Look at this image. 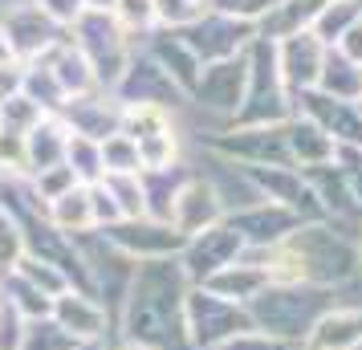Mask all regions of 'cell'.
Returning <instances> with one entry per match:
<instances>
[{
    "label": "cell",
    "mask_w": 362,
    "mask_h": 350,
    "mask_svg": "<svg viewBox=\"0 0 362 350\" xmlns=\"http://www.w3.org/2000/svg\"><path fill=\"white\" fill-rule=\"evenodd\" d=\"M183 41L192 45L199 62L208 66V62H224V57H240L248 49V41L257 37V25H245V21L236 17H224V13H216V8H204V17L192 25V29H183Z\"/></svg>",
    "instance_id": "8fae6325"
},
{
    "label": "cell",
    "mask_w": 362,
    "mask_h": 350,
    "mask_svg": "<svg viewBox=\"0 0 362 350\" xmlns=\"http://www.w3.org/2000/svg\"><path fill=\"white\" fill-rule=\"evenodd\" d=\"M224 224L245 240L248 252H269V249H277L281 240H289L305 220L297 216V212H289V208H281V204L257 200V204H245V208L228 212Z\"/></svg>",
    "instance_id": "30bf717a"
},
{
    "label": "cell",
    "mask_w": 362,
    "mask_h": 350,
    "mask_svg": "<svg viewBox=\"0 0 362 350\" xmlns=\"http://www.w3.org/2000/svg\"><path fill=\"white\" fill-rule=\"evenodd\" d=\"M45 224L57 228L62 236H69V240H82V236L98 233L94 228V212H90V184H78L74 192L45 204Z\"/></svg>",
    "instance_id": "cb8c5ba5"
},
{
    "label": "cell",
    "mask_w": 362,
    "mask_h": 350,
    "mask_svg": "<svg viewBox=\"0 0 362 350\" xmlns=\"http://www.w3.org/2000/svg\"><path fill=\"white\" fill-rule=\"evenodd\" d=\"M98 240L106 245V249H115L118 257L134 261V265L180 257L183 245H187V236H180L167 220H155V216L118 220V224H110V228H98Z\"/></svg>",
    "instance_id": "5b68a950"
},
{
    "label": "cell",
    "mask_w": 362,
    "mask_h": 350,
    "mask_svg": "<svg viewBox=\"0 0 362 350\" xmlns=\"http://www.w3.org/2000/svg\"><path fill=\"white\" fill-rule=\"evenodd\" d=\"M29 184H33V196L41 200V208H45V204H53L57 196L74 192V187H78V175H74L66 163H57V167H45V171L29 175Z\"/></svg>",
    "instance_id": "74e56055"
},
{
    "label": "cell",
    "mask_w": 362,
    "mask_h": 350,
    "mask_svg": "<svg viewBox=\"0 0 362 350\" xmlns=\"http://www.w3.org/2000/svg\"><path fill=\"white\" fill-rule=\"evenodd\" d=\"M220 350H293L285 338H273V334H264V330H245V334H236V338H228Z\"/></svg>",
    "instance_id": "bcb514c9"
},
{
    "label": "cell",
    "mask_w": 362,
    "mask_h": 350,
    "mask_svg": "<svg viewBox=\"0 0 362 350\" xmlns=\"http://www.w3.org/2000/svg\"><path fill=\"white\" fill-rule=\"evenodd\" d=\"M354 245H358V277H362V224H358V236H354Z\"/></svg>",
    "instance_id": "f5cc1de1"
},
{
    "label": "cell",
    "mask_w": 362,
    "mask_h": 350,
    "mask_svg": "<svg viewBox=\"0 0 362 350\" xmlns=\"http://www.w3.org/2000/svg\"><path fill=\"white\" fill-rule=\"evenodd\" d=\"M118 0H86V8H94V13H110Z\"/></svg>",
    "instance_id": "f907efd6"
},
{
    "label": "cell",
    "mask_w": 362,
    "mask_h": 350,
    "mask_svg": "<svg viewBox=\"0 0 362 350\" xmlns=\"http://www.w3.org/2000/svg\"><path fill=\"white\" fill-rule=\"evenodd\" d=\"M110 17L118 21V29L131 37L134 45L155 33V4L151 0H118L115 8H110Z\"/></svg>",
    "instance_id": "d6a6232c"
},
{
    "label": "cell",
    "mask_w": 362,
    "mask_h": 350,
    "mask_svg": "<svg viewBox=\"0 0 362 350\" xmlns=\"http://www.w3.org/2000/svg\"><path fill=\"white\" fill-rule=\"evenodd\" d=\"M155 4V29L163 33H183L204 17V0H151Z\"/></svg>",
    "instance_id": "e575fe53"
},
{
    "label": "cell",
    "mask_w": 362,
    "mask_h": 350,
    "mask_svg": "<svg viewBox=\"0 0 362 350\" xmlns=\"http://www.w3.org/2000/svg\"><path fill=\"white\" fill-rule=\"evenodd\" d=\"M192 281L183 277L180 257L134 265L127 298L118 305V330L151 350H187L183 342V298Z\"/></svg>",
    "instance_id": "6da1fadb"
},
{
    "label": "cell",
    "mask_w": 362,
    "mask_h": 350,
    "mask_svg": "<svg viewBox=\"0 0 362 350\" xmlns=\"http://www.w3.org/2000/svg\"><path fill=\"white\" fill-rule=\"evenodd\" d=\"M13 273L25 277L29 285H37L45 298H57V293H66V289H69L66 273H62L57 265H49V261H41V257H33V252H25L17 265H13Z\"/></svg>",
    "instance_id": "836d02e7"
},
{
    "label": "cell",
    "mask_w": 362,
    "mask_h": 350,
    "mask_svg": "<svg viewBox=\"0 0 362 350\" xmlns=\"http://www.w3.org/2000/svg\"><path fill=\"white\" fill-rule=\"evenodd\" d=\"M334 305V289H317V285H285L273 281L261 298L248 301V317L252 326L273 338H285L289 346H301L310 338L313 322Z\"/></svg>",
    "instance_id": "3957f363"
},
{
    "label": "cell",
    "mask_w": 362,
    "mask_h": 350,
    "mask_svg": "<svg viewBox=\"0 0 362 350\" xmlns=\"http://www.w3.org/2000/svg\"><path fill=\"white\" fill-rule=\"evenodd\" d=\"M334 53H338V57H346V62H354V66H362V17L354 21L342 37H338Z\"/></svg>",
    "instance_id": "7dc6e473"
},
{
    "label": "cell",
    "mask_w": 362,
    "mask_h": 350,
    "mask_svg": "<svg viewBox=\"0 0 362 350\" xmlns=\"http://www.w3.org/2000/svg\"><path fill=\"white\" fill-rule=\"evenodd\" d=\"M224 216H228V208H224V200H220V187L212 184V175L187 171L183 184H180V192H175V200H171L167 224H171L180 236L192 240V236L216 228Z\"/></svg>",
    "instance_id": "9c48e42d"
},
{
    "label": "cell",
    "mask_w": 362,
    "mask_h": 350,
    "mask_svg": "<svg viewBox=\"0 0 362 350\" xmlns=\"http://www.w3.org/2000/svg\"><path fill=\"white\" fill-rule=\"evenodd\" d=\"M204 4H208V0H204Z\"/></svg>",
    "instance_id": "6f0895ef"
},
{
    "label": "cell",
    "mask_w": 362,
    "mask_h": 350,
    "mask_svg": "<svg viewBox=\"0 0 362 350\" xmlns=\"http://www.w3.org/2000/svg\"><path fill=\"white\" fill-rule=\"evenodd\" d=\"M305 346L310 350H358L362 346V305L334 301L326 314L313 322Z\"/></svg>",
    "instance_id": "44dd1931"
},
{
    "label": "cell",
    "mask_w": 362,
    "mask_h": 350,
    "mask_svg": "<svg viewBox=\"0 0 362 350\" xmlns=\"http://www.w3.org/2000/svg\"><path fill=\"white\" fill-rule=\"evenodd\" d=\"M334 139H329L313 118L293 115L285 122V155H289V167L297 171H313V167H329L334 163Z\"/></svg>",
    "instance_id": "ffe728a7"
},
{
    "label": "cell",
    "mask_w": 362,
    "mask_h": 350,
    "mask_svg": "<svg viewBox=\"0 0 362 350\" xmlns=\"http://www.w3.org/2000/svg\"><path fill=\"white\" fill-rule=\"evenodd\" d=\"M66 147H69V127L62 122V115H45L33 131L25 134V167H29V175L66 163Z\"/></svg>",
    "instance_id": "7402d4cb"
},
{
    "label": "cell",
    "mask_w": 362,
    "mask_h": 350,
    "mask_svg": "<svg viewBox=\"0 0 362 350\" xmlns=\"http://www.w3.org/2000/svg\"><path fill=\"white\" fill-rule=\"evenodd\" d=\"M45 118V110L37 106V102H29L25 94H13V98L0 102V131H13V134H29Z\"/></svg>",
    "instance_id": "8d00e7d4"
},
{
    "label": "cell",
    "mask_w": 362,
    "mask_h": 350,
    "mask_svg": "<svg viewBox=\"0 0 362 350\" xmlns=\"http://www.w3.org/2000/svg\"><path fill=\"white\" fill-rule=\"evenodd\" d=\"M313 90L334 102H350L354 106L362 98V66H354V62H346V57H338V53L329 49L326 66H322V78H317Z\"/></svg>",
    "instance_id": "4316f807"
},
{
    "label": "cell",
    "mask_w": 362,
    "mask_h": 350,
    "mask_svg": "<svg viewBox=\"0 0 362 350\" xmlns=\"http://www.w3.org/2000/svg\"><path fill=\"white\" fill-rule=\"evenodd\" d=\"M66 167L78 175V184H98L102 180V151H98V143H94V139H82V134H69Z\"/></svg>",
    "instance_id": "d590c367"
},
{
    "label": "cell",
    "mask_w": 362,
    "mask_h": 350,
    "mask_svg": "<svg viewBox=\"0 0 362 350\" xmlns=\"http://www.w3.org/2000/svg\"><path fill=\"white\" fill-rule=\"evenodd\" d=\"M37 62H45V66H49V74L57 78L62 94H66V102L69 98H82V94H90V90H98L90 62H86L82 53L69 45V37H62V41H57L45 57H37Z\"/></svg>",
    "instance_id": "603a6c76"
},
{
    "label": "cell",
    "mask_w": 362,
    "mask_h": 350,
    "mask_svg": "<svg viewBox=\"0 0 362 350\" xmlns=\"http://www.w3.org/2000/svg\"><path fill=\"white\" fill-rule=\"evenodd\" d=\"M293 350H310V346H305V342H301V346H293Z\"/></svg>",
    "instance_id": "11a10c76"
},
{
    "label": "cell",
    "mask_w": 362,
    "mask_h": 350,
    "mask_svg": "<svg viewBox=\"0 0 362 350\" xmlns=\"http://www.w3.org/2000/svg\"><path fill=\"white\" fill-rule=\"evenodd\" d=\"M29 317L13 310L8 301L0 298V350H25V338H29Z\"/></svg>",
    "instance_id": "60d3db41"
},
{
    "label": "cell",
    "mask_w": 362,
    "mask_h": 350,
    "mask_svg": "<svg viewBox=\"0 0 362 350\" xmlns=\"http://www.w3.org/2000/svg\"><path fill=\"white\" fill-rule=\"evenodd\" d=\"M240 171L248 175V184H252V192H257V200L281 204V208L297 212L301 220H322L305 171H297V167H289V163L285 167H240Z\"/></svg>",
    "instance_id": "7c38bea8"
},
{
    "label": "cell",
    "mask_w": 362,
    "mask_h": 350,
    "mask_svg": "<svg viewBox=\"0 0 362 350\" xmlns=\"http://www.w3.org/2000/svg\"><path fill=\"white\" fill-rule=\"evenodd\" d=\"M90 212H94V228H110V224L122 220L115 196H110L102 184H90Z\"/></svg>",
    "instance_id": "f6af8a7d"
},
{
    "label": "cell",
    "mask_w": 362,
    "mask_h": 350,
    "mask_svg": "<svg viewBox=\"0 0 362 350\" xmlns=\"http://www.w3.org/2000/svg\"><path fill=\"white\" fill-rule=\"evenodd\" d=\"M62 122L69 127V134H82V139H110L122 131V102L106 90H90L82 98H69L62 106Z\"/></svg>",
    "instance_id": "e0dca14e"
},
{
    "label": "cell",
    "mask_w": 362,
    "mask_h": 350,
    "mask_svg": "<svg viewBox=\"0 0 362 350\" xmlns=\"http://www.w3.org/2000/svg\"><path fill=\"white\" fill-rule=\"evenodd\" d=\"M0 175H29V167H25V134L0 131Z\"/></svg>",
    "instance_id": "7bdbcfd3"
},
{
    "label": "cell",
    "mask_w": 362,
    "mask_h": 350,
    "mask_svg": "<svg viewBox=\"0 0 362 350\" xmlns=\"http://www.w3.org/2000/svg\"><path fill=\"white\" fill-rule=\"evenodd\" d=\"M269 285H273V273L264 265V257L261 252H245L240 261H232V265H224L220 273H212V277L204 281V289H212L216 298H224V301L248 305L252 298H261Z\"/></svg>",
    "instance_id": "d6986e66"
},
{
    "label": "cell",
    "mask_w": 362,
    "mask_h": 350,
    "mask_svg": "<svg viewBox=\"0 0 362 350\" xmlns=\"http://www.w3.org/2000/svg\"><path fill=\"white\" fill-rule=\"evenodd\" d=\"M273 281L285 285H317V289H342L358 281V245L346 228L329 220H305L289 240L261 252Z\"/></svg>",
    "instance_id": "7a4b0ae2"
},
{
    "label": "cell",
    "mask_w": 362,
    "mask_h": 350,
    "mask_svg": "<svg viewBox=\"0 0 362 350\" xmlns=\"http://www.w3.org/2000/svg\"><path fill=\"white\" fill-rule=\"evenodd\" d=\"M0 298L8 301L13 310H21L29 322H45L49 310H53V298H45L37 285H29L25 277H17V273H4V277H0Z\"/></svg>",
    "instance_id": "f1b7e54d"
},
{
    "label": "cell",
    "mask_w": 362,
    "mask_h": 350,
    "mask_svg": "<svg viewBox=\"0 0 362 350\" xmlns=\"http://www.w3.org/2000/svg\"><path fill=\"white\" fill-rule=\"evenodd\" d=\"M208 151L232 167H285V127H220Z\"/></svg>",
    "instance_id": "8992f818"
},
{
    "label": "cell",
    "mask_w": 362,
    "mask_h": 350,
    "mask_svg": "<svg viewBox=\"0 0 362 350\" xmlns=\"http://www.w3.org/2000/svg\"><path fill=\"white\" fill-rule=\"evenodd\" d=\"M277 4H281V0H208V8L224 13V17L245 21V25H261Z\"/></svg>",
    "instance_id": "ab89813d"
},
{
    "label": "cell",
    "mask_w": 362,
    "mask_h": 350,
    "mask_svg": "<svg viewBox=\"0 0 362 350\" xmlns=\"http://www.w3.org/2000/svg\"><path fill=\"white\" fill-rule=\"evenodd\" d=\"M33 8L41 17H49L57 29H69L86 13V0H33Z\"/></svg>",
    "instance_id": "ee69618b"
},
{
    "label": "cell",
    "mask_w": 362,
    "mask_h": 350,
    "mask_svg": "<svg viewBox=\"0 0 362 350\" xmlns=\"http://www.w3.org/2000/svg\"><path fill=\"white\" fill-rule=\"evenodd\" d=\"M358 17H362V0H326V8L317 13V21L310 25V33L317 37L326 49H334L338 37H342Z\"/></svg>",
    "instance_id": "83f0119b"
},
{
    "label": "cell",
    "mask_w": 362,
    "mask_h": 350,
    "mask_svg": "<svg viewBox=\"0 0 362 350\" xmlns=\"http://www.w3.org/2000/svg\"><path fill=\"white\" fill-rule=\"evenodd\" d=\"M0 25H4L8 49H13L17 62H37V57H45V53L66 37V29H57L49 17L37 13L33 0H29V4H17V8H8V13H0Z\"/></svg>",
    "instance_id": "2e32d148"
},
{
    "label": "cell",
    "mask_w": 362,
    "mask_h": 350,
    "mask_svg": "<svg viewBox=\"0 0 362 350\" xmlns=\"http://www.w3.org/2000/svg\"><path fill=\"white\" fill-rule=\"evenodd\" d=\"M78 350H90V346H78Z\"/></svg>",
    "instance_id": "9f6ffc18"
},
{
    "label": "cell",
    "mask_w": 362,
    "mask_h": 350,
    "mask_svg": "<svg viewBox=\"0 0 362 350\" xmlns=\"http://www.w3.org/2000/svg\"><path fill=\"white\" fill-rule=\"evenodd\" d=\"M245 240L232 233L228 224L220 220L216 228H208V233H199L192 236L187 245H183L180 252V269H183V277L192 285H204L212 273H220L224 265H232V261H240L245 257Z\"/></svg>",
    "instance_id": "4fadbf2b"
},
{
    "label": "cell",
    "mask_w": 362,
    "mask_h": 350,
    "mask_svg": "<svg viewBox=\"0 0 362 350\" xmlns=\"http://www.w3.org/2000/svg\"><path fill=\"white\" fill-rule=\"evenodd\" d=\"M252 330L248 305L216 298L212 289L192 285L183 298V342L192 350H220L228 338Z\"/></svg>",
    "instance_id": "277c9868"
},
{
    "label": "cell",
    "mask_w": 362,
    "mask_h": 350,
    "mask_svg": "<svg viewBox=\"0 0 362 350\" xmlns=\"http://www.w3.org/2000/svg\"><path fill=\"white\" fill-rule=\"evenodd\" d=\"M139 49L147 53L159 69H163L167 82L175 86L183 98H192V90H196V82H199V69H204V62L192 53V45H187L180 33H163V29H155V33L139 45Z\"/></svg>",
    "instance_id": "ac0fdd59"
},
{
    "label": "cell",
    "mask_w": 362,
    "mask_h": 350,
    "mask_svg": "<svg viewBox=\"0 0 362 350\" xmlns=\"http://www.w3.org/2000/svg\"><path fill=\"white\" fill-rule=\"evenodd\" d=\"M134 147H139L143 171H167V167H180V155H183L180 122L171 118V122H163V127L147 131L143 139H134Z\"/></svg>",
    "instance_id": "484cf974"
},
{
    "label": "cell",
    "mask_w": 362,
    "mask_h": 350,
    "mask_svg": "<svg viewBox=\"0 0 362 350\" xmlns=\"http://www.w3.org/2000/svg\"><path fill=\"white\" fill-rule=\"evenodd\" d=\"M102 151V175H143V159H139V147H134L131 134H110L98 143Z\"/></svg>",
    "instance_id": "4dcf8cb0"
},
{
    "label": "cell",
    "mask_w": 362,
    "mask_h": 350,
    "mask_svg": "<svg viewBox=\"0 0 362 350\" xmlns=\"http://www.w3.org/2000/svg\"><path fill=\"white\" fill-rule=\"evenodd\" d=\"M49 322L57 330L74 338L78 346H102L110 334H115V314L106 310V301H98L94 293L86 289H66L53 298V310H49Z\"/></svg>",
    "instance_id": "ba28073f"
},
{
    "label": "cell",
    "mask_w": 362,
    "mask_h": 350,
    "mask_svg": "<svg viewBox=\"0 0 362 350\" xmlns=\"http://www.w3.org/2000/svg\"><path fill=\"white\" fill-rule=\"evenodd\" d=\"M115 98L122 106H163V110H180L183 102H187L139 45H134V57H131V66H127V74H122V82L115 86Z\"/></svg>",
    "instance_id": "5bb4252c"
},
{
    "label": "cell",
    "mask_w": 362,
    "mask_h": 350,
    "mask_svg": "<svg viewBox=\"0 0 362 350\" xmlns=\"http://www.w3.org/2000/svg\"><path fill=\"white\" fill-rule=\"evenodd\" d=\"M354 106H358V115H362V98H358V102H354Z\"/></svg>",
    "instance_id": "db71d44e"
},
{
    "label": "cell",
    "mask_w": 362,
    "mask_h": 350,
    "mask_svg": "<svg viewBox=\"0 0 362 350\" xmlns=\"http://www.w3.org/2000/svg\"><path fill=\"white\" fill-rule=\"evenodd\" d=\"M245 90H248V66H245V53H240V57L208 62L199 69V82L187 102L199 115H212L228 127L232 118L240 115V106H245Z\"/></svg>",
    "instance_id": "52a82bcc"
},
{
    "label": "cell",
    "mask_w": 362,
    "mask_h": 350,
    "mask_svg": "<svg viewBox=\"0 0 362 350\" xmlns=\"http://www.w3.org/2000/svg\"><path fill=\"white\" fill-rule=\"evenodd\" d=\"M4 62H17V57L8 49V37H4V25H0V66H4Z\"/></svg>",
    "instance_id": "681fc988"
},
{
    "label": "cell",
    "mask_w": 362,
    "mask_h": 350,
    "mask_svg": "<svg viewBox=\"0 0 362 350\" xmlns=\"http://www.w3.org/2000/svg\"><path fill=\"white\" fill-rule=\"evenodd\" d=\"M21 257H25V233H21V224L4 208H0V277L4 273H13Z\"/></svg>",
    "instance_id": "f35d334b"
},
{
    "label": "cell",
    "mask_w": 362,
    "mask_h": 350,
    "mask_svg": "<svg viewBox=\"0 0 362 350\" xmlns=\"http://www.w3.org/2000/svg\"><path fill=\"white\" fill-rule=\"evenodd\" d=\"M322 8H326V0H281L277 8L257 25V37L285 41V37H293V33H305Z\"/></svg>",
    "instance_id": "d4e9b609"
},
{
    "label": "cell",
    "mask_w": 362,
    "mask_h": 350,
    "mask_svg": "<svg viewBox=\"0 0 362 350\" xmlns=\"http://www.w3.org/2000/svg\"><path fill=\"white\" fill-rule=\"evenodd\" d=\"M25 350H78V342H74V338H66V334H62L49 317H45V322H33V326H29Z\"/></svg>",
    "instance_id": "b9f144b4"
},
{
    "label": "cell",
    "mask_w": 362,
    "mask_h": 350,
    "mask_svg": "<svg viewBox=\"0 0 362 350\" xmlns=\"http://www.w3.org/2000/svg\"><path fill=\"white\" fill-rule=\"evenodd\" d=\"M326 45L305 29V33H293L277 41V74H281V86L289 90V98L297 94H310L317 78H322V66H326Z\"/></svg>",
    "instance_id": "9a60e30c"
},
{
    "label": "cell",
    "mask_w": 362,
    "mask_h": 350,
    "mask_svg": "<svg viewBox=\"0 0 362 350\" xmlns=\"http://www.w3.org/2000/svg\"><path fill=\"white\" fill-rule=\"evenodd\" d=\"M110 196H115L122 220H139L147 216V196H143V175H102L98 180Z\"/></svg>",
    "instance_id": "1f68e13d"
},
{
    "label": "cell",
    "mask_w": 362,
    "mask_h": 350,
    "mask_svg": "<svg viewBox=\"0 0 362 350\" xmlns=\"http://www.w3.org/2000/svg\"><path fill=\"white\" fill-rule=\"evenodd\" d=\"M110 350H151V346H143V342H131V338H118Z\"/></svg>",
    "instance_id": "816d5d0a"
},
{
    "label": "cell",
    "mask_w": 362,
    "mask_h": 350,
    "mask_svg": "<svg viewBox=\"0 0 362 350\" xmlns=\"http://www.w3.org/2000/svg\"><path fill=\"white\" fill-rule=\"evenodd\" d=\"M21 94L29 102H37L45 115H62V106H66V94H62V86H57V78L49 74L45 62H25V86H21Z\"/></svg>",
    "instance_id": "f546056e"
},
{
    "label": "cell",
    "mask_w": 362,
    "mask_h": 350,
    "mask_svg": "<svg viewBox=\"0 0 362 350\" xmlns=\"http://www.w3.org/2000/svg\"><path fill=\"white\" fill-rule=\"evenodd\" d=\"M21 86H25V62H4L0 66V102L21 94Z\"/></svg>",
    "instance_id": "c3c4849f"
}]
</instances>
